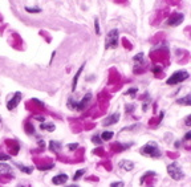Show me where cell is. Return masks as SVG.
Here are the masks:
<instances>
[{
	"mask_svg": "<svg viewBox=\"0 0 191 187\" xmlns=\"http://www.w3.org/2000/svg\"><path fill=\"white\" fill-rule=\"evenodd\" d=\"M139 151L142 155H146V157H150V158H159L161 157V150H159L158 145L155 142H147L145 146L141 147Z\"/></svg>",
	"mask_w": 191,
	"mask_h": 187,
	"instance_id": "6da1fadb",
	"label": "cell"
},
{
	"mask_svg": "<svg viewBox=\"0 0 191 187\" xmlns=\"http://www.w3.org/2000/svg\"><path fill=\"white\" fill-rule=\"evenodd\" d=\"M90 100H92V93H88L80 102H76V101H73V98H69V100H68V106H69L70 110H74V109L84 110L88 106V104L90 102Z\"/></svg>",
	"mask_w": 191,
	"mask_h": 187,
	"instance_id": "7a4b0ae2",
	"label": "cell"
},
{
	"mask_svg": "<svg viewBox=\"0 0 191 187\" xmlns=\"http://www.w3.org/2000/svg\"><path fill=\"white\" fill-rule=\"evenodd\" d=\"M167 173H169V175L174 181H181V179L185 178V173H183L182 167L177 162H173L167 166Z\"/></svg>",
	"mask_w": 191,
	"mask_h": 187,
	"instance_id": "3957f363",
	"label": "cell"
},
{
	"mask_svg": "<svg viewBox=\"0 0 191 187\" xmlns=\"http://www.w3.org/2000/svg\"><path fill=\"white\" fill-rule=\"evenodd\" d=\"M189 78V72L187 70H178L173 73L170 76L169 78H167V85H175V84H181L183 81H186V80Z\"/></svg>",
	"mask_w": 191,
	"mask_h": 187,
	"instance_id": "277c9868",
	"label": "cell"
},
{
	"mask_svg": "<svg viewBox=\"0 0 191 187\" xmlns=\"http://www.w3.org/2000/svg\"><path fill=\"white\" fill-rule=\"evenodd\" d=\"M118 45V31L112 29L110 32L106 35L105 40V49H114Z\"/></svg>",
	"mask_w": 191,
	"mask_h": 187,
	"instance_id": "5b68a950",
	"label": "cell"
},
{
	"mask_svg": "<svg viewBox=\"0 0 191 187\" xmlns=\"http://www.w3.org/2000/svg\"><path fill=\"white\" fill-rule=\"evenodd\" d=\"M183 20H185V15L183 13H173L169 19H167L166 24L170 25V27H178V25L182 24Z\"/></svg>",
	"mask_w": 191,
	"mask_h": 187,
	"instance_id": "8992f818",
	"label": "cell"
},
{
	"mask_svg": "<svg viewBox=\"0 0 191 187\" xmlns=\"http://www.w3.org/2000/svg\"><path fill=\"white\" fill-rule=\"evenodd\" d=\"M21 97H23V94L20 93V92H16V93H15V96L11 98V100L8 101V104H7V109H8V110H13L19 105V102L21 101Z\"/></svg>",
	"mask_w": 191,
	"mask_h": 187,
	"instance_id": "52a82bcc",
	"label": "cell"
},
{
	"mask_svg": "<svg viewBox=\"0 0 191 187\" xmlns=\"http://www.w3.org/2000/svg\"><path fill=\"white\" fill-rule=\"evenodd\" d=\"M120 121V113H113L112 116H109V117H106V120L102 121V125L104 126H110V125H114V124H117V122Z\"/></svg>",
	"mask_w": 191,
	"mask_h": 187,
	"instance_id": "ba28073f",
	"label": "cell"
},
{
	"mask_svg": "<svg viewBox=\"0 0 191 187\" xmlns=\"http://www.w3.org/2000/svg\"><path fill=\"white\" fill-rule=\"evenodd\" d=\"M134 162H132V161H128V159H122V161L118 163V167L122 170H125V171H132V170H134Z\"/></svg>",
	"mask_w": 191,
	"mask_h": 187,
	"instance_id": "9c48e42d",
	"label": "cell"
},
{
	"mask_svg": "<svg viewBox=\"0 0 191 187\" xmlns=\"http://www.w3.org/2000/svg\"><path fill=\"white\" fill-rule=\"evenodd\" d=\"M67 181H68L67 174H59V175H56V177H53L52 183L53 185H57V186H61V185H65Z\"/></svg>",
	"mask_w": 191,
	"mask_h": 187,
	"instance_id": "30bf717a",
	"label": "cell"
},
{
	"mask_svg": "<svg viewBox=\"0 0 191 187\" xmlns=\"http://www.w3.org/2000/svg\"><path fill=\"white\" fill-rule=\"evenodd\" d=\"M84 68H85V65H84V64H82V65L78 68L77 73L74 74V78H73V81H72V92H74V90H76V88H77V82H78V78H80V76H81V73H82Z\"/></svg>",
	"mask_w": 191,
	"mask_h": 187,
	"instance_id": "8fae6325",
	"label": "cell"
},
{
	"mask_svg": "<svg viewBox=\"0 0 191 187\" xmlns=\"http://www.w3.org/2000/svg\"><path fill=\"white\" fill-rule=\"evenodd\" d=\"M49 149H51L52 153L59 154V153L61 151V149H63V146H61V143L57 142V141H51V142H49Z\"/></svg>",
	"mask_w": 191,
	"mask_h": 187,
	"instance_id": "7c38bea8",
	"label": "cell"
},
{
	"mask_svg": "<svg viewBox=\"0 0 191 187\" xmlns=\"http://www.w3.org/2000/svg\"><path fill=\"white\" fill-rule=\"evenodd\" d=\"M0 174H5V175L13 177V171L11 169V166L5 165V163H0Z\"/></svg>",
	"mask_w": 191,
	"mask_h": 187,
	"instance_id": "4fadbf2b",
	"label": "cell"
},
{
	"mask_svg": "<svg viewBox=\"0 0 191 187\" xmlns=\"http://www.w3.org/2000/svg\"><path fill=\"white\" fill-rule=\"evenodd\" d=\"M15 166H16L17 169H20L23 173H25V174H32V171H33L32 167L24 166V165H21V163H19V162H15Z\"/></svg>",
	"mask_w": 191,
	"mask_h": 187,
	"instance_id": "5bb4252c",
	"label": "cell"
},
{
	"mask_svg": "<svg viewBox=\"0 0 191 187\" xmlns=\"http://www.w3.org/2000/svg\"><path fill=\"white\" fill-rule=\"evenodd\" d=\"M177 104L190 106V104H191V96H190V94H187V96H185L183 98H179V100H177Z\"/></svg>",
	"mask_w": 191,
	"mask_h": 187,
	"instance_id": "9a60e30c",
	"label": "cell"
},
{
	"mask_svg": "<svg viewBox=\"0 0 191 187\" xmlns=\"http://www.w3.org/2000/svg\"><path fill=\"white\" fill-rule=\"evenodd\" d=\"M41 130H47V131H55V129H56V126H55V124H51V122H49V124H41Z\"/></svg>",
	"mask_w": 191,
	"mask_h": 187,
	"instance_id": "2e32d148",
	"label": "cell"
},
{
	"mask_svg": "<svg viewBox=\"0 0 191 187\" xmlns=\"http://www.w3.org/2000/svg\"><path fill=\"white\" fill-rule=\"evenodd\" d=\"M113 135H114L113 131H104L101 134V139L102 141H110V139L113 138Z\"/></svg>",
	"mask_w": 191,
	"mask_h": 187,
	"instance_id": "e0dca14e",
	"label": "cell"
},
{
	"mask_svg": "<svg viewBox=\"0 0 191 187\" xmlns=\"http://www.w3.org/2000/svg\"><path fill=\"white\" fill-rule=\"evenodd\" d=\"M84 174H85V170H84V169H80V170H77V171H76V174L73 175V181H78V179L81 178Z\"/></svg>",
	"mask_w": 191,
	"mask_h": 187,
	"instance_id": "ac0fdd59",
	"label": "cell"
},
{
	"mask_svg": "<svg viewBox=\"0 0 191 187\" xmlns=\"http://www.w3.org/2000/svg\"><path fill=\"white\" fill-rule=\"evenodd\" d=\"M25 11L28 13H40L41 12L40 8H31V7H25Z\"/></svg>",
	"mask_w": 191,
	"mask_h": 187,
	"instance_id": "d6986e66",
	"label": "cell"
},
{
	"mask_svg": "<svg viewBox=\"0 0 191 187\" xmlns=\"http://www.w3.org/2000/svg\"><path fill=\"white\" fill-rule=\"evenodd\" d=\"M137 92H138V89H137V88H132V89H129L128 92H126V96L134 97V94H137Z\"/></svg>",
	"mask_w": 191,
	"mask_h": 187,
	"instance_id": "ffe728a7",
	"label": "cell"
},
{
	"mask_svg": "<svg viewBox=\"0 0 191 187\" xmlns=\"http://www.w3.org/2000/svg\"><path fill=\"white\" fill-rule=\"evenodd\" d=\"M94 31H96V33L97 35H100V23H98V19L96 17V20H94Z\"/></svg>",
	"mask_w": 191,
	"mask_h": 187,
	"instance_id": "44dd1931",
	"label": "cell"
},
{
	"mask_svg": "<svg viewBox=\"0 0 191 187\" xmlns=\"http://www.w3.org/2000/svg\"><path fill=\"white\" fill-rule=\"evenodd\" d=\"M133 60H134L135 63H142V60H143V55H142V53H138V55H135L134 57H133Z\"/></svg>",
	"mask_w": 191,
	"mask_h": 187,
	"instance_id": "7402d4cb",
	"label": "cell"
},
{
	"mask_svg": "<svg viewBox=\"0 0 191 187\" xmlns=\"http://www.w3.org/2000/svg\"><path fill=\"white\" fill-rule=\"evenodd\" d=\"M67 147H68V150H70V151H74L78 147V143H69V145H67Z\"/></svg>",
	"mask_w": 191,
	"mask_h": 187,
	"instance_id": "603a6c76",
	"label": "cell"
},
{
	"mask_svg": "<svg viewBox=\"0 0 191 187\" xmlns=\"http://www.w3.org/2000/svg\"><path fill=\"white\" fill-rule=\"evenodd\" d=\"M92 142H93V143H96V145H101V143H102V139H100V137L94 135L93 138H92Z\"/></svg>",
	"mask_w": 191,
	"mask_h": 187,
	"instance_id": "cb8c5ba5",
	"label": "cell"
},
{
	"mask_svg": "<svg viewBox=\"0 0 191 187\" xmlns=\"http://www.w3.org/2000/svg\"><path fill=\"white\" fill-rule=\"evenodd\" d=\"M110 186H112V187H122V186H125V183L124 182H114Z\"/></svg>",
	"mask_w": 191,
	"mask_h": 187,
	"instance_id": "d4e9b609",
	"label": "cell"
},
{
	"mask_svg": "<svg viewBox=\"0 0 191 187\" xmlns=\"http://www.w3.org/2000/svg\"><path fill=\"white\" fill-rule=\"evenodd\" d=\"M8 159H11L9 155H7V154H0V161H8Z\"/></svg>",
	"mask_w": 191,
	"mask_h": 187,
	"instance_id": "484cf974",
	"label": "cell"
},
{
	"mask_svg": "<svg viewBox=\"0 0 191 187\" xmlns=\"http://www.w3.org/2000/svg\"><path fill=\"white\" fill-rule=\"evenodd\" d=\"M139 125H132V126H129V128H125V129H122V131H126V130H134L135 128H138Z\"/></svg>",
	"mask_w": 191,
	"mask_h": 187,
	"instance_id": "4316f807",
	"label": "cell"
},
{
	"mask_svg": "<svg viewBox=\"0 0 191 187\" xmlns=\"http://www.w3.org/2000/svg\"><path fill=\"white\" fill-rule=\"evenodd\" d=\"M134 110V106L133 105H126V113H132Z\"/></svg>",
	"mask_w": 191,
	"mask_h": 187,
	"instance_id": "83f0119b",
	"label": "cell"
},
{
	"mask_svg": "<svg viewBox=\"0 0 191 187\" xmlns=\"http://www.w3.org/2000/svg\"><path fill=\"white\" fill-rule=\"evenodd\" d=\"M49 169H53V165H48V166H41L40 170H49Z\"/></svg>",
	"mask_w": 191,
	"mask_h": 187,
	"instance_id": "f1b7e54d",
	"label": "cell"
},
{
	"mask_svg": "<svg viewBox=\"0 0 191 187\" xmlns=\"http://www.w3.org/2000/svg\"><path fill=\"white\" fill-rule=\"evenodd\" d=\"M186 125H187V126H190V125H191V116L186 117Z\"/></svg>",
	"mask_w": 191,
	"mask_h": 187,
	"instance_id": "f546056e",
	"label": "cell"
},
{
	"mask_svg": "<svg viewBox=\"0 0 191 187\" xmlns=\"http://www.w3.org/2000/svg\"><path fill=\"white\" fill-rule=\"evenodd\" d=\"M190 137H191V131H187V133H186V135H185V139H186V141H189V139H190Z\"/></svg>",
	"mask_w": 191,
	"mask_h": 187,
	"instance_id": "4dcf8cb0",
	"label": "cell"
},
{
	"mask_svg": "<svg viewBox=\"0 0 191 187\" xmlns=\"http://www.w3.org/2000/svg\"><path fill=\"white\" fill-rule=\"evenodd\" d=\"M32 101H33V102H36V104H39L40 106H44V104H43V102H41V101H39V100H36V98H33Z\"/></svg>",
	"mask_w": 191,
	"mask_h": 187,
	"instance_id": "1f68e13d",
	"label": "cell"
},
{
	"mask_svg": "<svg viewBox=\"0 0 191 187\" xmlns=\"http://www.w3.org/2000/svg\"><path fill=\"white\" fill-rule=\"evenodd\" d=\"M39 146H40V147H44V141L39 139Z\"/></svg>",
	"mask_w": 191,
	"mask_h": 187,
	"instance_id": "d6a6232c",
	"label": "cell"
}]
</instances>
